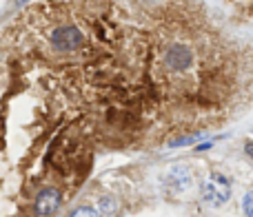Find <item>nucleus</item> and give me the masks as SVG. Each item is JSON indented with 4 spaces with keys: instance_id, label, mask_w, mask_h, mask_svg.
<instances>
[{
    "instance_id": "nucleus-1",
    "label": "nucleus",
    "mask_w": 253,
    "mask_h": 217,
    "mask_svg": "<svg viewBox=\"0 0 253 217\" xmlns=\"http://www.w3.org/2000/svg\"><path fill=\"white\" fill-rule=\"evenodd\" d=\"M229 195H231V186H229L227 178H222V175H209L207 178L205 186H202V197L209 204L213 206L224 204L229 200Z\"/></svg>"
},
{
    "instance_id": "nucleus-2",
    "label": "nucleus",
    "mask_w": 253,
    "mask_h": 217,
    "mask_svg": "<svg viewBox=\"0 0 253 217\" xmlns=\"http://www.w3.org/2000/svg\"><path fill=\"white\" fill-rule=\"evenodd\" d=\"M84 42V36L78 27H58L51 34V44L58 51H76Z\"/></svg>"
},
{
    "instance_id": "nucleus-3",
    "label": "nucleus",
    "mask_w": 253,
    "mask_h": 217,
    "mask_svg": "<svg viewBox=\"0 0 253 217\" xmlns=\"http://www.w3.org/2000/svg\"><path fill=\"white\" fill-rule=\"evenodd\" d=\"M60 193L56 188H42V191L36 195V202H34V209H36V215L44 217V215H51L53 211L60 206Z\"/></svg>"
},
{
    "instance_id": "nucleus-4",
    "label": "nucleus",
    "mask_w": 253,
    "mask_h": 217,
    "mask_svg": "<svg viewBox=\"0 0 253 217\" xmlns=\"http://www.w3.org/2000/svg\"><path fill=\"white\" fill-rule=\"evenodd\" d=\"M69 217H98V213L91 209V206H80V209H76Z\"/></svg>"
},
{
    "instance_id": "nucleus-5",
    "label": "nucleus",
    "mask_w": 253,
    "mask_h": 217,
    "mask_svg": "<svg viewBox=\"0 0 253 217\" xmlns=\"http://www.w3.org/2000/svg\"><path fill=\"white\" fill-rule=\"evenodd\" d=\"M100 211H102V213H114V211H116L114 197H102V200H100Z\"/></svg>"
},
{
    "instance_id": "nucleus-6",
    "label": "nucleus",
    "mask_w": 253,
    "mask_h": 217,
    "mask_svg": "<svg viewBox=\"0 0 253 217\" xmlns=\"http://www.w3.org/2000/svg\"><path fill=\"white\" fill-rule=\"evenodd\" d=\"M242 209H245L247 217H253V191H249V193H247L245 202H242Z\"/></svg>"
},
{
    "instance_id": "nucleus-7",
    "label": "nucleus",
    "mask_w": 253,
    "mask_h": 217,
    "mask_svg": "<svg viewBox=\"0 0 253 217\" xmlns=\"http://www.w3.org/2000/svg\"><path fill=\"white\" fill-rule=\"evenodd\" d=\"M245 151L249 153V155H251V160H253V142H249V144H247V146H245Z\"/></svg>"
}]
</instances>
